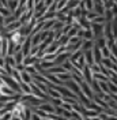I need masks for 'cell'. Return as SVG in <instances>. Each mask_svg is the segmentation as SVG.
I'll return each instance as SVG.
<instances>
[{"mask_svg": "<svg viewBox=\"0 0 117 120\" xmlns=\"http://www.w3.org/2000/svg\"><path fill=\"white\" fill-rule=\"evenodd\" d=\"M0 78H1V81L4 82L6 86H8L10 89H12L15 93H18V94H22V91H21V87H19V83L15 82V79L11 76V75H7V74H1L0 75Z\"/></svg>", "mask_w": 117, "mask_h": 120, "instance_id": "cell-1", "label": "cell"}, {"mask_svg": "<svg viewBox=\"0 0 117 120\" xmlns=\"http://www.w3.org/2000/svg\"><path fill=\"white\" fill-rule=\"evenodd\" d=\"M90 30L94 36V41L97 38L103 37V25L101 23H90Z\"/></svg>", "mask_w": 117, "mask_h": 120, "instance_id": "cell-2", "label": "cell"}, {"mask_svg": "<svg viewBox=\"0 0 117 120\" xmlns=\"http://www.w3.org/2000/svg\"><path fill=\"white\" fill-rule=\"evenodd\" d=\"M26 109V104L23 102V101H15L14 102V106H12V109H11V115L12 116H16V117H19L21 116V113L23 112Z\"/></svg>", "mask_w": 117, "mask_h": 120, "instance_id": "cell-3", "label": "cell"}, {"mask_svg": "<svg viewBox=\"0 0 117 120\" xmlns=\"http://www.w3.org/2000/svg\"><path fill=\"white\" fill-rule=\"evenodd\" d=\"M30 89H31V94H33L34 97L41 98V100H44V101H48V100H49L48 94H45L44 91H41V90H40V89L36 86V83H34V82L30 83Z\"/></svg>", "mask_w": 117, "mask_h": 120, "instance_id": "cell-4", "label": "cell"}, {"mask_svg": "<svg viewBox=\"0 0 117 120\" xmlns=\"http://www.w3.org/2000/svg\"><path fill=\"white\" fill-rule=\"evenodd\" d=\"M7 38L10 40V41H12L15 45H22V42L25 41V37L19 33V30H15V31H12V33H10Z\"/></svg>", "mask_w": 117, "mask_h": 120, "instance_id": "cell-5", "label": "cell"}, {"mask_svg": "<svg viewBox=\"0 0 117 120\" xmlns=\"http://www.w3.org/2000/svg\"><path fill=\"white\" fill-rule=\"evenodd\" d=\"M78 85H79V87H80L82 93H83V94H84L87 98L93 100V97H94V93H93V90H91V87H90V85H88V83H86L84 81H80Z\"/></svg>", "mask_w": 117, "mask_h": 120, "instance_id": "cell-6", "label": "cell"}, {"mask_svg": "<svg viewBox=\"0 0 117 120\" xmlns=\"http://www.w3.org/2000/svg\"><path fill=\"white\" fill-rule=\"evenodd\" d=\"M64 86H66L67 89H69L72 93H75L76 96H78V93H80V87H79V85L75 82L72 78L68 79V81H66V82H64Z\"/></svg>", "mask_w": 117, "mask_h": 120, "instance_id": "cell-7", "label": "cell"}, {"mask_svg": "<svg viewBox=\"0 0 117 120\" xmlns=\"http://www.w3.org/2000/svg\"><path fill=\"white\" fill-rule=\"evenodd\" d=\"M30 49H31V40H30V36L25 38V41L22 42V46H21V52L23 53V56H29L30 55Z\"/></svg>", "mask_w": 117, "mask_h": 120, "instance_id": "cell-8", "label": "cell"}, {"mask_svg": "<svg viewBox=\"0 0 117 120\" xmlns=\"http://www.w3.org/2000/svg\"><path fill=\"white\" fill-rule=\"evenodd\" d=\"M33 15H34V11H33V10H26V11L19 16V19H18V21L22 23V25H27V23L31 21Z\"/></svg>", "mask_w": 117, "mask_h": 120, "instance_id": "cell-9", "label": "cell"}, {"mask_svg": "<svg viewBox=\"0 0 117 120\" xmlns=\"http://www.w3.org/2000/svg\"><path fill=\"white\" fill-rule=\"evenodd\" d=\"M38 63H41V59L37 57V56H26L22 61V64L25 67H27V66H34V64H38Z\"/></svg>", "mask_w": 117, "mask_h": 120, "instance_id": "cell-10", "label": "cell"}, {"mask_svg": "<svg viewBox=\"0 0 117 120\" xmlns=\"http://www.w3.org/2000/svg\"><path fill=\"white\" fill-rule=\"evenodd\" d=\"M82 75H83V81L90 85V82L93 81V72L90 71V67H88L87 64L82 68Z\"/></svg>", "mask_w": 117, "mask_h": 120, "instance_id": "cell-11", "label": "cell"}, {"mask_svg": "<svg viewBox=\"0 0 117 120\" xmlns=\"http://www.w3.org/2000/svg\"><path fill=\"white\" fill-rule=\"evenodd\" d=\"M93 56H94V63L95 64H98V66H101V61H102V53H101V49L94 44L93 46Z\"/></svg>", "mask_w": 117, "mask_h": 120, "instance_id": "cell-12", "label": "cell"}, {"mask_svg": "<svg viewBox=\"0 0 117 120\" xmlns=\"http://www.w3.org/2000/svg\"><path fill=\"white\" fill-rule=\"evenodd\" d=\"M78 37L82 38V40H94V36H93L91 30H86V29H79Z\"/></svg>", "mask_w": 117, "mask_h": 120, "instance_id": "cell-13", "label": "cell"}, {"mask_svg": "<svg viewBox=\"0 0 117 120\" xmlns=\"http://www.w3.org/2000/svg\"><path fill=\"white\" fill-rule=\"evenodd\" d=\"M41 111H44V112L46 113H55V109H56V106H53V105L51 104V102H48V101H45V102H42V104L38 106Z\"/></svg>", "mask_w": 117, "mask_h": 120, "instance_id": "cell-14", "label": "cell"}, {"mask_svg": "<svg viewBox=\"0 0 117 120\" xmlns=\"http://www.w3.org/2000/svg\"><path fill=\"white\" fill-rule=\"evenodd\" d=\"M83 57H84V61H86L87 66L94 64V56H93V51L91 49L90 51H84L83 52Z\"/></svg>", "mask_w": 117, "mask_h": 120, "instance_id": "cell-15", "label": "cell"}, {"mask_svg": "<svg viewBox=\"0 0 117 120\" xmlns=\"http://www.w3.org/2000/svg\"><path fill=\"white\" fill-rule=\"evenodd\" d=\"M94 44H95L94 40H83L82 46H80V51L82 52H84V51H90V49H93Z\"/></svg>", "mask_w": 117, "mask_h": 120, "instance_id": "cell-16", "label": "cell"}, {"mask_svg": "<svg viewBox=\"0 0 117 120\" xmlns=\"http://www.w3.org/2000/svg\"><path fill=\"white\" fill-rule=\"evenodd\" d=\"M58 46H60V45H58L56 41H53L52 44H49L45 48V53H56V51L58 49Z\"/></svg>", "mask_w": 117, "mask_h": 120, "instance_id": "cell-17", "label": "cell"}, {"mask_svg": "<svg viewBox=\"0 0 117 120\" xmlns=\"http://www.w3.org/2000/svg\"><path fill=\"white\" fill-rule=\"evenodd\" d=\"M90 87H91V90H93L94 94H99V93H102L101 89H99V83H98L97 79H93V81L90 82Z\"/></svg>", "mask_w": 117, "mask_h": 120, "instance_id": "cell-18", "label": "cell"}, {"mask_svg": "<svg viewBox=\"0 0 117 120\" xmlns=\"http://www.w3.org/2000/svg\"><path fill=\"white\" fill-rule=\"evenodd\" d=\"M21 79H22V82L29 83V85L33 82V76L29 72H26V71H21Z\"/></svg>", "mask_w": 117, "mask_h": 120, "instance_id": "cell-19", "label": "cell"}, {"mask_svg": "<svg viewBox=\"0 0 117 120\" xmlns=\"http://www.w3.org/2000/svg\"><path fill=\"white\" fill-rule=\"evenodd\" d=\"M0 94H3V96H14V94H18V93H15L12 89H10L8 86H3L1 89H0Z\"/></svg>", "mask_w": 117, "mask_h": 120, "instance_id": "cell-20", "label": "cell"}, {"mask_svg": "<svg viewBox=\"0 0 117 120\" xmlns=\"http://www.w3.org/2000/svg\"><path fill=\"white\" fill-rule=\"evenodd\" d=\"M19 87H21L22 94H31V89H30V85H29V83L21 82V83H19Z\"/></svg>", "mask_w": 117, "mask_h": 120, "instance_id": "cell-21", "label": "cell"}, {"mask_svg": "<svg viewBox=\"0 0 117 120\" xmlns=\"http://www.w3.org/2000/svg\"><path fill=\"white\" fill-rule=\"evenodd\" d=\"M31 113H33V112H31V109H30L29 106H26V109L21 113V116H19V117H21V120H30Z\"/></svg>", "mask_w": 117, "mask_h": 120, "instance_id": "cell-22", "label": "cell"}, {"mask_svg": "<svg viewBox=\"0 0 117 120\" xmlns=\"http://www.w3.org/2000/svg\"><path fill=\"white\" fill-rule=\"evenodd\" d=\"M72 111H75V112H78V113H83V111H84V106L79 102V101H75L72 104Z\"/></svg>", "mask_w": 117, "mask_h": 120, "instance_id": "cell-23", "label": "cell"}, {"mask_svg": "<svg viewBox=\"0 0 117 120\" xmlns=\"http://www.w3.org/2000/svg\"><path fill=\"white\" fill-rule=\"evenodd\" d=\"M56 76H57L61 82H66V81L72 78V74L71 72H61V74H56Z\"/></svg>", "mask_w": 117, "mask_h": 120, "instance_id": "cell-24", "label": "cell"}, {"mask_svg": "<svg viewBox=\"0 0 117 120\" xmlns=\"http://www.w3.org/2000/svg\"><path fill=\"white\" fill-rule=\"evenodd\" d=\"M23 59H25V56H23V53L21 51H18V52L14 53V60H15V64H22Z\"/></svg>", "mask_w": 117, "mask_h": 120, "instance_id": "cell-25", "label": "cell"}, {"mask_svg": "<svg viewBox=\"0 0 117 120\" xmlns=\"http://www.w3.org/2000/svg\"><path fill=\"white\" fill-rule=\"evenodd\" d=\"M82 55H83V52H82L80 49H78V51H75L73 53H71V56H69V59H68L69 60V63H73L75 60H78Z\"/></svg>", "mask_w": 117, "mask_h": 120, "instance_id": "cell-26", "label": "cell"}, {"mask_svg": "<svg viewBox=\"0 0 117 120\" xmlns=\"http://www.w3.org/2000/svg\"><path fill=\"white\" fill-rule=\"evenodd\" d=\"M16 7H18V0H8L7 8L10 10V12H11V14H12L15 10H16Z\"/></svg>", "mask_w": 117, "mask_h": 120, "instance_id": "cell-27", "label": "cell"}, {"mask_svg": "<svg viewBox=\"0 0 117 120\" xmlns=\"http://www.w3.org/2000/svg\"><path fill=\"white\" fill-rule=\"evenodd\" d=\"M25 11H26V7H25V6H18V7H16V10H15L12 14L15 15V18H16V19H19V16H21Z\"/></svg>", "mask_w": 117, "mask_h": 120, "instance_id": "cell-28", "label": "cell"}, {"mask_svg": "<svg viewBox=\"0 0 117 120\" xmlns=\"http://www.w3.org/2000/svg\"><path fill=\"white\" fill-rule=\"evenodd\" d=\"M68 41H69V37H68L67 34H61V37L58 38L56 42H57L58 45H68Z\"/></svg>", "mask_w": 117, "mask_h": 120, "instance_id": "cell-29", "label": "cell"}, {"mask_svg": "<svg viewBox=\"0 0 117 120\" xmlns=\"http://www.w3.org/2000/svg\"><path fill=\"white\" fill-rule=\"evenodd\" d=\"M11 76L15 79V82H18V83H21L22 82V79H21V71H18V70H12V72H11Z\"/></svg>", "mask_w": 117, "mask_h": 120, "instance_id": "cell-30", "label": "cell"}, {"mask_svg": "<svg viewBox=\"0 0 117 120\" xmlns=\"http://www.w3.org/2000/svg\"><path fill=\"white\" fill-rule=\"evenodd\" d=\"M66 23L64 22H58V21H55V23H53V26H52V31H58V30L63 29V26H64Z\"/></svg>", "mask_w": 117, "mask_h": 120, "instance_id": "cell-31", "label": "cell"}, {"mask_svg": "<svg viewBox=\"0 0 117 120\" xmlns=\"http://www.w3.org/2000/svg\"><path fill=\"white\" fill-rule=\"evenodd\" d=\"M4 63L7 64V66H10V67H12L14 68L15 67V60H14V56H6L4 57Z\"/></svg>", "mask_w": 117, "mask_h": 120, "instance_id": "cell-32", "label": "cell"}, {"mask_svg": "<svg viewBox=\"0 0 117 120\" xmlns=\"http://www.w3.org/2000/svg\"><path fill=\"white\" fill-rule=\"evenodd\" d=\"M46 94H48V97H51V98H61V94H60L58 91H56V90H53V89H49Z\"/></svg>", "mask_w": 117, "mask_h": 120, "instance_id": "cell-33", "label": "cell"}, {"mask_svg": "<svg viewBox=\"0 0 117 120\" xmlns=\"http://www.w3.org/2000/svg\"><path fill=\"white\" fill-rule=\"evenodd\" d=\"M101 66H103V67H106V68H109V70H112V66H113V63L110 61L109 57H102Z\"/></svg>", "mask_w": 117, "mask_h": 120, "instance_id": "cell-34", "label": "cell"}, {"mask_svg": "<svg viewBox=\"0 0 117 120\" xmlns=\"http://www.w3.org/2000/svg\"><path fill=\"white\" fill-rule=\"evenodd\" d=\"M56 21H58V22H64L66 23L67 21V14H63V12H58V11H56V18H55Z\"/></svg>", "mask_w": 117, "mask_h": 120, "instance_id": "cell-35", "label": "cell"}, {"mask_svg": "<svg viewBox=\"0 0 117 120\" xmlns=\"http://www.w3.org/2000/svg\"><path fill=\"white\" fill-rule=\"evenodd\" d=\"M103 18H105V22H112V19H113V14H112V11H110V10H105V12H103Z\"/></svg>", "mask_w": 117, "mask_h": 120, "instance_id": "cell-36", "label": "cell"}, {"mask_svg": "<svg viewBox=\"0 0 117 120\" xmlns=\"http://www.w3.org/2000/svg\"><path fill=\"white\" fill-rule=\"evenodd\" d=\"M78 31H79V29L78 27H73V26H71V29L68 30V33H67V36L71 38V37H75V36H78Z\"/></svg>", "mask_w": 117, "mask_h": 120, "instance_id": "cell-37", "label": "cell"}, {"mask_svg": "<svg viewBox=\"0 0 117 120\" xmlns=\"http://www.w3.org/2000/svg\"><path fill=\"white\" fill-rule=\"evenodd\" d=\"M14 21H18V19L15 18V15H14V14H10L8 16H6V18H4V26H7L8 23L14 22Z\"/></svg>", "mask_w": 117, "mask_h": 120, "instance_id": "cell-38", "label": "cell"}, {"mask_svg": "<svg viewBox=\"0 0 117 120\" xmlns=\"http://www.w3.org/2000/svg\"><path fill=\"white\" fill-rule=\"evenodd\" d=\"M97 12H95V11H87V12H86V16H84V18H86V19H87L88 22H91V21H93V19H94L95 16H97Z\"/></svg>", "mask_w": 117, "mask_h": 120, "instance_id": "cell-39", "label": "cell"}, {"mask_svg": "<svg viewBox=\"0 0 117 120\" xmlns=\"http://www.w3.org/2000/svg\"><path fill=\"white\" fill-rule=\"evenodd\" d=\"M90 23H101V25H103L105 23V18H103V15H97Z\"/></svg>", "mask_w": 117, "mask_h": 120, "instance_id": "cell-40", "label": "cell"}, {"mask_svg": "<svg viewBox=\"0 0 117 120\" xmlns=\"http://www.w3.org/2000/svg\"><path fill=\"white\" fill-rule=\"evenodd\" d=\"M61 67L64 68V70H66V71H68V72H71V70H72V64H71V63H69V60H66V61H64V63H61Z\"/></svg>", "mask_w": 117, "mask_h": 120, "instance_id": "cell-41", "label": "cell"}, {"mask_svg": "<svg viewBox=\"0 0 117 120\" xmlns=\"http://www.w3.org/2000/svg\"><path fill=\"white\" fill-rule=\"evenodd\" d=\"M101 49V53H102V57H109L110 56V51H109V48L105 45V46H102V48H99Z\"/></svg>", "mask_w": 117, "mask_h": 120, "instance_id": "cell-42", "label": "cell"}, {"mask_svg": "<svg viewBox=\"0 0 117 120\" xmlns=\"http://www.w3.org/2000/svg\"><path fill=\"white\" fill-rule=\"evenodd\" d=\"M108 48H109V51H110V55H112V56H114V57L117 59V45L116 44H112L110 46H108Z\"/></svg>", "mask_w": 117, "mask_h": 120, "instance_id": "cell-43", "label": "cell"}, {"mask_svg": "<svg viewBox=\"0 0 117 120\" xmlns=\"http://www.w3.org/2000/svg\"><path fill=\"white\" fill-rule=\"evenodd\" d=\"M25 71H26V72H29L30 75L38 74V72L36 71V68H34V66H27V67H25Z\"/></svg>", "mask_w": 117, "mask_h": 120, "instance_id": "cell-44", "label": "cell"}, {"mask_svg": "<svg viewBox=\"0 0 117 120\" xmlns=\"http://www.w3.org/2000/svg\"><path fill=\"white\" fill-rule=\"evenodd\" d=\"M82 38H79L78 36H75V37H71L69 38V41H68V45H73V44H76V42H79Z\"/></svg>", "mask_w": 117, "mask_h": 120, "instance_id": "cell-45", "label": "cell"}, {"mask_svg": "<svg viewBox=\"0 0 117 120\" xmlns=\"http://www.w3.org/2000/svg\"><path fill=\"white\" fill-rule=\"evenodd\" d=\"M63 109H66V111H68V112H72V105L71 104H67V102H63V104L60 105Z\"/></svg>", "mask_w": 117, "mask_h": 120, "instance_id": "cell-46", "label": "cell"}, {"mask_svg": "<svg viewBox=\"0 0 117 120\" xmlns=\"http://www.w3.org/2000/svg\"><path fill=\"white\" fill-rule=\"evenodd\" d=\"M25 7H26V10H33L34 8V0H27Z\"/></svg>", "mask_w": 117, "mask_h": 120, "instance_id": "cell-47", "label": "cell"}, {"mask_svg": "<svg viewBox=\"0 0 117 120\" xmlns=\"http://www.w3.org/2000/svg\"><path fill=\"white\" fill-rule=\"evenodd\" d=\"M110 11H112V14H113V16H117V4L113 1V6H112V8H110Z\"/></svg>", "mask_w": 117, "mask_h": 120, "instance_id": "cell-48", "label": "cell"}, {"mask_svg": "<svg viewBox=\"0 0 117 120\" xmlns=\"http://www.w3.org/2000/svg\"><path fill=\"white\" fill-rule=\"evenodd\" d=\"M11 116H12L11 112H7V113H4V115L1 116V119L0 120H11Z\"/></svg>", "mask_w": 117, "mask_h": 120, "instance_id": "cell-49", "label": "cell"}, {"mask_svg": "<svg viewBox=\"0 0 117 120\" xmlns=\"http://www.w3.org/2000/svg\"><path fill=\"white\" fill-rule=\"evenodd\" d=\"M15 70H18V71H25V66L23 64H15Z\"/></svg>", "mask_w": 117, "mask_h": 120, "instance_id": "cell-50", "label": "cell"}, {"mask_svg": "<svg viewBox=\"0 0 117 120\" xmlns=\"http://www.w3.org/2000/svg\"><path fill=\"white\" fill-rule=\"evenodd\" d=\"M30 120H42L38 115H36V113H31V117H30Z\"/></svg>", "mask_w": 117, "mask_h": 120, "instance_id": "cell-51", "label": "cell"}, {"mask_svg": "<svg viewBox=\"0 0 117 120\" xmlns=\"http://www.w3.org/2000/svg\"><path fill=\"white\" fill-rule=\"evenodd\" d=\"M3 27H4V16L0 15V29H3Z\"/></svg>", "mask_w": 117, "mask_h": 120, "instance_id": "cell-52", "label": "cell"}, {"mask_svg": "<svg viewBox=\"0 0 117 120\" xmlns=\"http://www.w3.org/2000/svg\"><path fill=\"white\" fill-rule=\"evenodd\" d=\"M4 64H6V63H4V57L0 56V68H4Z\"/></svg>", "mask_w": 117, "mask_h": 120, "instance_id": "cell-53", "label": "cell"}, {"mask_svg": "<svg viewBox=\"0 0 117 120\" xmlns=\"http://www.w3.org/2000/svg\"><path fill=\"white\" fill-rule=\"evenodd\" d=\"M27 0H18V6H26Z\"/></svg>", "mask_w": 117, "mask_h": 120, "instance_id": "cell-54", "label": "cell"}, {"mask_svg": "<svg viewBox=\"0 0 117 120\" xmlns=\"http://www.w3.org/2000/svg\"><path fill=\"white\" fill-rule=\"evenodd\" d=\"M109 96H110V98H112L113 101H116L117 102V94H109Z\"/></svg>", "mask_w": 117, "mask_h": 120, "instance_id": "cell-55", "label": "cell"}, {"mask_svg": "<svg viewBox=\"0 0 117 120\" xmlns=\"http://www.w3.org/2000/svg\"><path fill=\"white\" fill-rule=\"evenodd\" d=\"M11 120H21V117H16V116H11Z\"/></svg>", "mask_w": 117, "mask_h": 120, "instance_id": "cell-56", "label": "cell"}, {"mask_svg": "<svg viewBox=\"0 0 117 120\" xmlns=\"http://www.w3.org/2000/svg\"><path fill=\"white\" fill-rule=\"evenodd\" d=\"M4 105H6V104H3V102H0V109H3V108H4Z\"/></svg>", "mask_w": 117, "mask_h": 120, "instance_id": "cell-57", "label": "cell"}, {"mask_svg": "<svg viewBox=\"0 0 117 120\" xmlns=\"http://www.w3.org/2000/svg\"><path fill=\"white\" fill-rule=\"evenodd\" d=\"M114 44H116V45H117V38H114Z\"/></svg>", "mask_w": 117, "mask_h": 120, "instance_id": "cell-58", "label": "cell"}, {"mask_svg": "<svg viewBox=\"0 0 117 120\" xmlns=\"http://www.w3.org/2000/svg\"><path fill=\"white\" fill-rule=\"evenodd\" d=\"M42 120H51V119H46V117H45V119H42Z\"/></svg>", "mask_w": 117, "mask_h": 120, "instance_id": "cell-59", "label": "cell"}, {"mask_svg": "<svg viewBox=\"0 0 117 120\" xmlns=\"http://www.w3.org/2000/svg\"><path fill=\"white\" fill-rule=\"evenodd\" d=\"M0 7H3V6H1V3H0Z\"/></svg>", "mask_w": 117, "mask_h": 120, "instance_id": "cell-60", "label": "cell"}, {"mask_svg": "<svg viewBox=\"0 0 117 120\" xmlns=\"http://www.w3.org/2000/svg\"><path fill=\"white\" fill-rule=\"evenodd\" d=\"M0 119H1V115H0Z\"/></svg>", "mask_w": 117, "mask_h": 120, "instance_id": "cell-61", "label": "cell"}, {"mask_svg": "<svg viewBox=\"0 0 117 120\" xmlns=\"http://www.w3.org/2000/svg\"><path fill=\"white\" fill-rule=\"evenodd\" d=\"M79 1H80V0H79Z\"/></svg>", "mask_w": 117, "mask_h": 120, "instance_id": "cell-62", "label": "cell"}]
</instances>
